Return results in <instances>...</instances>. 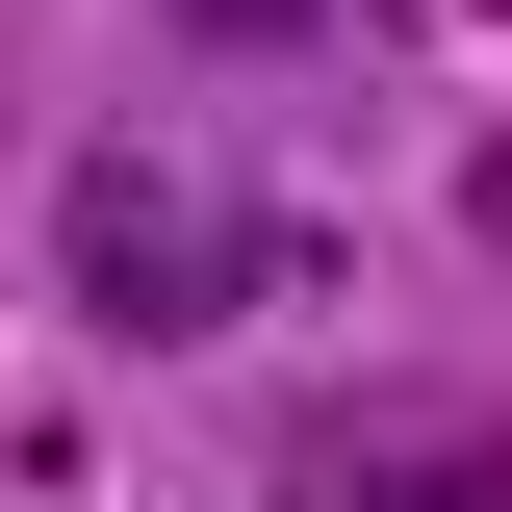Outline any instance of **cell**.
<instances>
[{"mask_svg":"<svg viewBox=\"0 0 512 512\" xmlns=\"http://www.w3.org/2000/svg\"><path fill=\"white\" fill-rule=\"evenodd\" d=\"M52 256H77V333H128V359H205L231 308H282V205L256 180H180V154H77V205H52Z\"/></svg>","mask_w":512,"mask_h":512,"instance_id":"cell-1","label":"cell"},{"mask_svg":"<svg viewBox=\"0 0 512 512\" xmlns=\"http://www.w3.org/2000/svg\"><path fill=\"white\" fill-rule=\"evenodd\" d=\"M256 512H512V410L487 384H308L256 436Z\"/></svg>","mask_w":512,"mask_h":512,"instance_id":"cell-2","label":"cell"},{"mask_svg":"<svg viewBox=\"0 0 512 512\" xmlns=\"http://www.w3.org/2000/svg\"><path fill=\"white\" fill-rule=\"evenodd\" d=\"M154 26H180V52H333L359 0H154Z\"/></svg>","mask_w":512,"mask_h":512,"instance_id":"cell-3","label":"cell"},{"mask_svg":"<svg viewBox=\"0 0 512 512\" xmlns=\"http://www.w3.org/2000/svg\"><path fill=\"white\" fill-rule=\"evenodd\" d=\"M461 205H487V231H512V128H487V180H461Z\"/></svg>","mask_w":512,"mask_h":512,"instance_id":"cell-4","label":"cell"}]
</instances>
